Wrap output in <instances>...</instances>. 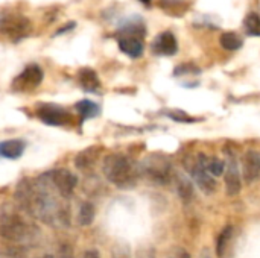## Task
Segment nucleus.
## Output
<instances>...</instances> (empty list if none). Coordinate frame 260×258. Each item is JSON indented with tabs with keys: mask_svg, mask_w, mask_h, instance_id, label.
<instances>
[{
	"mask_svg": "<svg viewBox=\"0 0 260 258\" xmlns=\"http://www.w3.org/2000/svg\"><path fill=\"white\" fill-rule=\"evenodd\" d=\"M136 258H155V249L151 245H142L136 251Z\"/></svg>",
	"mask_w": 260,
	"mask_h": 258,
	"instance_id": "nucleus-27",
	"label": "nucleus"
},
{
	"mask_svg": "<svg viewBox=\"0 0 260 258\" xmlns=\"http://www.w3.org/2000/svg\"><path fill=\"white\" fill-rule=\"evenodd\" d=\"M219 43H221V46L225 50H232V52L242 47V38L238 33H235V32H225V33H222L221 38H219Z\"/></svg>",
	"mask_w": 260,
	"mask_h": 258,
	"instance_id": "nucleus-21",
	"label": "nucleus"
},
{
	"mask_svg": "<svg viewBox=\"0 0 260 258\" xmlns=\"http://www.w3.org/2000/svg\"><path fill=\"white\" fill-rule=\"evenodd\" d=\"M59 258H73V251L69 248V245H62L59 248Z\"/></svg>",
	"mask_w": 260,
	"mask_h": 258,
	"instance_id": "nucleus-29",
	"label": "nucleus"
},
{
	"mask_svg": "<svg viewBox=\"0 0 260 258\" xmlns=\"http://www.w3.org/2000/svg\"><path fill=\"white\" fill-rule=\"evenodd\" d=\"M50 190H53L61 199H69L73 196L78 187V176L69 169H53L41 173L38 176Z\"/></svg>",
	"mask_w": 260,
	"mask_h": 258,
	"instance_id": "nucleus-4",
	"label": "nucleus"
},
{
	"mask_svg": "<svg viewBox=\"0 0 260 258\" xmlns=\"http://www.w3.org/2000/svg\"><path fill=\"white\" fill-rule=\"evenodd\" d=\"M0 32L12 41H20L30 32V21L15 12L3 14L0 15Z\"/></svg>",
	"mask_w": 260,
	"mask_h": 258,
	"instance_id": "nucleus-5",
	"label": "nucleus"
},
{
	"mask_svg": "<svg viewBox=\"0 0 260 258\" xmlns=\"http://www.w3.org/2000/svg\"><path fill=\"white\" fill-rule=\"evenodd\" d=\"M175 187H177V193H178L180 199H181L184 204H189V202L193 199L195 190H193V184H192L190 179H187L186 176L180 175V176H177V184H175Z\"/></svg>",
	"mask_w": 260,
	"mask_h": 258,
	"instance_id": "nucleus-19",
	"label": "nucleus"
},
{
	"mask_svg": "<svg viewBox=\"0 0 260 258\" xmlns=\"http://www.w3.org/2000/svg\"><path fill=\"white\" fill-rule=\"evenodd\" d=\"M206 169H207V172L213 178L215 176H221L224 173V163L219 158H216V157H213V158H207L206 157Z\"/></svg>",
	"mask_w": 260,
	"mask_h": 258,
	"instance_id": "nucleus-23",
	"label": "nucleus"
},
{
	"mask_svg": "<svg viewBox=\"0 0 260 258\" xmlns=\"http://www.w3.org/2000/svg\"><path fill=\"white\" fill-rule=\"evenodd\" d=\"M102 149H104L102 146H88V148H85L84 151H81L75 157V167L78 170H82V172H87V170L93 169V166L101 158Z\"/></svg>",
	"mask_w": 260,
	"mask_h": 258,
	"instance_id": "nucleus-12",
	"label": "nucleus"
},
{
	"mask_svg": "<svg viewBox=\"0 0 260 258\" xmlns=\"http://www.w3.org/2000/svg\"><path fill=\"white\" fill-rule=\"evenodd\" d=\"M37 117L47 126H67L73 123V116L66 108L55 103H40Z\"/></svg>",
	"mask_w": 260,
	"mask_h": 258,
	"instance_id": "nucleus-6",
	"label": "nucleus"
},
{
	"mask_svg": "<svg viewBox=\"0 0 260 258\" xmlns=\"http://www.w3.org/2000/svg\"><path fill=\"white\" fill-rule=\"evenodd\" d=\"M152 53L158 55V56H172L177 53L178 50V44H177V38L174 36L172 32L166 30L161 32L160 35L155 36V40L151 44Z\"/></svg>",
	"mask_w": 260,
	"mask_h": 258,
	"instance_id": "nucleus-10",
	"label": "nucleus"
},
{
	"mask_svg": "<svg viewBox=\"0 0 260 258\" xmlns=\"http://www.w3.org/2000/svg\"><path fill=\"white\" fill-rule=\"evenodd\" d=\"M96 217V208L91 202L85 201L79 205L78 210V224L81 227H90Z\"/></svg>",
	"mask_w": 260,
	"mask_h": 258,
	"instance_id": "nucleus-20",
	"label": "nucleus"
},
{
	"mask_svg": "<svg viewBox=\"0 0 260 258\" xmlns=\"http://www.w3.org/2000/svg\"><path fill=\"white\" fill-rule=\"evenodd\" d=\"M44 79V71L38 64H29L24 67L21 73H18L14 81L11 82V88L14 91L23 93V91H32L41 85Z\"/></svg>",
	"mask_w": 260,
	"mask_h": 258,
	"instance_id": "nucleus-7",
	"label": "nucleus"
},
{
	"mask_svg": "<svg viewBox=\"0 0 260 258\" xmlns=\"http://www.w3.org/2000/svg\"><path fill=\"white\" fill-rule=\"evenodd\" d=\"M26 143L20 138H9L0 141V158L5 160H18L23 157Z\"/></svg>",
	"mask_w": 260,
	"mask_h": 258,
	"instance_id": "nucleus-14",
	"label": "nucleus"
},
{
	"mask_svg": "<svg viewBox=\"0 0 260 258\" xmlns=\"http://www.w3.org/2000/svg\"><path fill=\"white\" fill-rule=\"evenodd\" d=\"M139 173L154 186H166L172 181V164L165 155L151 154L140 163Z\"/></svg>",
	"mask_w": 260,
	"mask_h": 258,
	"instance_id": "nucleus-3",
	"label": "nucleus"
},
{
	"mask_svg": "<svg viewBox=\"0 0 260 258\" xmlns=\"http://www.w3.org/2000/svg\"><path fill=\"white\" fill-rule=\"evenodd\" d=\"M111 258H133L129 245L125 243V242L114 243V246L111 249Z\"/></svg>",
	"mask_w": 260,
	"mask_h": 258,
	"instance_id": "nucleus-24",
	"label": "nucleus"
},
{
	"mask_svg": "<svg viewBox=\"0 0 260 258\" xmlns=\"http://www.w3.org/2000/svg\"><path fill=\"white\" fill-rule=\"evenodd\" d=\"M0 236L11 243L27 245L40 236V230L27 222L18 210L3 207L0 211Z\"/></svg>",
	"mask_w": 260,
	"mask_h": 258,
	"instance_id": "nucleus-2",
	"label": "nucleus"
},
{
	"mask_svg": "<svg viewBox=\"0 0 260 258\" xmlns=\"http://www.w3.org/2000/svg\"><path fill=\"white\" fill-rule=\"evenodd\" d=\"M200 71H201V70H200L197 65H193V64H181V65L175 67L174 75H175V76H183V75H198Z\"/></svg>",
	"mask_w": 260,
	"mask_h": 258,
	"instance_id": "nucleus-26",
	"label": "nucleus"
},
{
	"mask_svg": "<svg viewBox=\"0 0 260 258\" xmlns=\"http://www.w3.org/2000/svg\"><path fill=\"white\" fill-rule=\"evenodd\" d=\"M244 27L248 35L251 36H260V15L256 12H251L244 20Z\"/></svg>",
	"mask_w": 260,
	"mask_h": 258,
	"instance_id": "nucleus-22",
	"label": "nucleus"
},
{
	"mask_svg": "<svg viewBox=\"0 0 260 258\" xmlns=\"http://www.w3.org/2000/svg\"><path fill=\"white\" fill-rule=\"evenodd\" d=\"M75 111L81 116L82 122L101 116V106L96 102L90 100V99H82V100L76 102L75 103Z\"/></svg>",
	"mask_w": 260,
	"mask_h": 258,
	"instance_id": "nucleus-17",
	"label": "nucleus"
},
{
	"mask_svg": "<svg viewBox=\"0 0 260 258\" xmlns=\"http://www.w3.org/2000/svg\"><path fill=\"white\" fill-rule=\"evenodd\" d=\"M168 258H190V255L184 249H174Z\"/></svg>",
	"mask_w": 260,
	"mask_h": 258,
	"instance_id": "nucleus-30",
	"label": "nucleus"
},
{
	"mask_svg": "<svg viewBox=\"0 0 260 258\" xmlns=\"http://www.w3.org/2000/svg\"><path fill=\"white\" fill-rule=\"evenodd\" d=\"M168 117L172 119L174 122H180V123H192V122H197V119L187 116L184 111L181 109H174V111H169L168 113Z\"/></svg>",
	"mask_w": 260,
	"mask_h": 258,
	"instance_id": "nucleus-25",
	"label": "nucleus"
},
{
	"mask_svg": "<svg viewBox=\"0 0 260 258\" xmlns=\"http://www.w3.org/2000/svg\"><path fill=\"white\" fill-rule=\"evenodd\" d=\"M75 26H76V23L75 21H69V23H66L62 27H59L55 33H53V36H59V35H64V33H67V32H70V30H73L75 29Z\"/></svg>",
	"mask_w": 260,
	"mask_h": 258,
	"instance_id": "nucleus-28",
	"label": "nucleus"
},
{
	"mask_svg": "<svg viewBox=\"0 0 260 258\" xmlns=\"http://www.w3.org/2000/svg\"><path fill=\"white\" fill-rule=\"evenodd\" d=\"M119 49L129 58H140L143 55V41L136 36H119Z\"/></svg>",
	"mask_w": 260,
	"mask_h": 258,
	"instance_id": "nucleus-15",
	"label": "nucleus"
},
{
	"mask_svg": "<svg viewBox=\"0 0 260 258\" xmlns=\"http://www.w3.org/2000/svg\"><path fill=\"white\" fill-rule=\"evenodd\" d=\"M78 82H79V85H81V88L84 91L93 93V94H96L101 90V87H102L98 73L93 68H90V67H82L78 71Z\"/></svg>",
	"mask_w": 260,
	"mask_h": 258,
	"instance_id": "nucleus-13",
	"label": "nucleus"
},
{
	"mask_svg": "<svg viewBox=\"0 0 260 258\" xmlns=\"http://www.w3.org/2000/svg\"><path fill=\"white\" fill-rule=\"evenodd\" d=\"M119 35L120 36H136V38L142 40L146 35V27H145L142 18H129L119 27Z\"/></svg>",
	"mask_w": 260,
	"mask_h": 258,
	"instance_id": "nucleus-16",
	"label": "nucleus"
},
{
	"mask_svg": "<svg viewBox=\"0 0 260 258\" xmlns=\"http://www.w3.org/2000/svg\"><path fill=\"white\" fill-rule=\"evenodd\" d=\"M242 178L247 184L257 181L260 176V154L256 151H248L242 157Z\"/></svg>",
	"mask_w": 260,
	"mask_h": 258,
	"instance_id": "nucleus-11",
	"label": "nucleus"
},
{
	"mask_svg": "<svg viewBox=\"0 0 260 258\" xmlns=\"http://www.w3.org/2000/svg\"><path fill=\"white\" fill-rule=\"evenodd\" d=\"M102 173L105 179L117 189L129 190L137 186L139 167L123 154L114 152L104 158Z\"/></svg>",
	"mask_w": 260,
	"mask_h": 258,
	"instance_id": "nucleus-1",
	"label": "nucleus"
},
{
	"mask_svg": "<svg viewBox=\"0 0 260 258\" xmlns=\"http://www.w3.org/2000/svg\"><path fill=\"white\" fill-rule=\"evenodd\" d=\"M225 192L229 196H236L241 192V170L238 167V161L233 155H229L227 158V166H225Z\"/></svg>",
	"mask_w": 260,
	"mask_h": 258,
	"instance_id": "nucleus-9",
	"label": "nucleus"
},
{
	"mask_svg": "<svg viewBox=\"0 0 260 258\" xmlns=\"http://www.w3.org/2000/svg\"><path fill=\"white\" fill-rule=\"evenodd\" d=\"M139 2H142V3H145V5H149V3H151V0H139Z\"/></svg>",
	"mask_w": 260,
	"mask_h": 258,
	"instance_id": "nucleus-32",
	"label": "nucleus"
},
{
	"mask_svg": "<svg viewBox=\"0 0 260 258\" xmlns=\"http://www.w3.org/2000/svg\"><path fill=\"white\" fill-rule=\"evenodd\" d=\"M82 258H101V254L96 249H88L82 254Z\"/></svg>",
	"mask_w": 260,
	"mask_h": 258,
	"instance_id": "nucleus-31",
	"label": "nucleus"
},
{
	"mask_svg": "<svg viewBox=\"0 0 260 258\" xmlns=\"http://www.w3.org/2000/svg\"><path fill=\"white\" fill-rule=\"evenodd\" d=\"M189 172L201 192H204L206 195H212L216 190V181L206 169V155H198V160L190 166Z\"/></svg>",
	"mask_w": 260,
	"mask_h": 258,
	"instance_id": "nucleus-8",
	"label": "nucleus"
},
{
	"mask_svg": "<svg viewBox=\"0 0 260 258\" xmlns=\"http://www.w3.org/2000/svg\"><path fill=\"white\" fill-rule=\"evenodd\" d=\"M233 236H235V228L230 227V225L225 227V228L221 231V234H219V237H218V240H216V255H218V258H225L227 251H229V248H230V243H232Z\"/></svg>",
	"mask_w": 260,
	"mask_h": 258,
	"instance_id": "nucleus-18",
	"label": "nucleus"
}]
</instances>
